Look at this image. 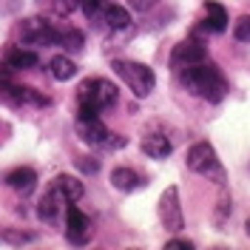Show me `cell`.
<instances>
[{
	"instance_id": "obj_9",
	"label": "cell",
	"mask_w": 250,
	"mask_h": 250,
	"mask_svg": "<svg viewBox=\"0 0 250 250\" xmlns=\"http://www.w3.org/2000/svg\"><path fill=\"white\" fill-rule=\"evenodd\" d=\"M202 60H208V48L193 37L176 43L171 51V68H185V65H193V62H202Z\"/></svg>"
},
{
	"instance_id": "obj_3",
	"label": "cell",
	"mask_w": 250,
	"mask_h": 250,
	"mask_svg": "<svg viewBox=\"0 0 250 250\" xmlns=\"http://www.w3.org/2000/svg\"><path fill=\"white\" fill-rule=\"evenodd\" d=\"M117 100H120L117 85L108 83V80H103V77L85 80V83L77 88V103L80 105H91V108H97V111L117 105Z\"/></svg>"
},
{
	"instance_id": "obj_15",
	"label": "cell",
	"mask_w": 250,
	"mask_h": 250,
	"mask_svg": "<svg viewBox=\"0 0 250 250\" xmlns=\"http://www.w3.org/2000/svg\"><path fill=\"white\" fill-rule=\"evenodd\" d=\"M100 20H103L108 29L123 31V29H128V26H131V12H128V9H123V6H117V3H108Z\"/></svg>"
},
{
	"instance_id": "obj_22",
	"label": "cell",
	"mask_w": 250,
	"mask_h": 250,
	"mask_svg": "<svg viewBox=\"0 0 250 250\" xmlns=\"http://www.w3.org/2000/svg\"><path fill=\"white\" fill-rule=\"evenodd\" d=\"M80 9V0H54V12L60 17H68L71 12H77Z\"/></svg>"
},
{
	"instance_id": "obj_1",
	"label": "cell",
	"mask_w": 250,
	"mask_h": 250,
	"mask_svg": "<svg viewBox=\"0 0 250 250\" xmlns=\"http://www.w3.org/2000/svg\"><path fill=\"white\" fill-rule=\"evenodd\" d=\"M179 80L193 97H202V100H210V103L225 100V94H228V83L222 77V71L208 60L179 68Z\"/></svg>"
},
{
	"instance_id": "obj_16",
	"label": "cell",
	"mask_w": 250,
	"mask_h": 250,
	"mask_svg": "<svg viewBox=\"0 0 250 250\" xmlns=\"http://www.w3.org/2000/svg\"><path fill=\"white\" fill-rule=\"evenodd\" d=\"M54 46H62V51H71V54H77L85 48V37H83V31L80 29H57V37H54Z\"/></svg>"
},
{
	"instance_id": "obj_28",
	"label": "cell",
	"mask_w": 250,
	"mask_h": 250,
	"mask_svg": "<svg viewBox=\"0 0 250 250\" xmlns=\"http://www.w3.org/2000/svg\"><path fill=\"white\" fill-rule=\"evenodd\" d=\"M245 233L250 236V219H248V222H245Z\"/></svg>"
},
{
	"instance_id": "obj_20",
	"label": "cell",
	"mask_w": 250,
	"mask_h": 250,
	"mask_svg": "<svg viewBox=\"0 0 250 250\" xmlns=\"http://www.w3.org/2000/svg\"><path fill=\"white\" fill-rule=\"evenodd\" d=\"M105 6H108V0H80V9L85 12L88 20H100L103 12H105Z\"/></svg>"
},
{
	"instance_id": "obj_17",
	"label": "cell",
	"mask_w": 250,
	"mask_h": 250,
	"mask_svg": "<svg viewBox=\"0 0 250 250\" xmlns=\"http://www.w3.org/2000/svg\"><path fill=\"white\" fill-rule=\"evenodd\" d=\"M111 185L117 190H123V193H131V190H137L142 185V179H140V173L131 171V168H114L111 171Z\"/></svg>"
},
{
	"instance_id": "obj_6",
	"label": "cell",
	"mask_w": 250,
	"mask_h": 250,
	"mask_svg": "<svg viewBox=\"0 0 250 250\" xmlns=\"http://www.w3.org/2000/svg\"><path fill=\"white\" fill-rule=\"evenodd\" d=\"M159 219H162V228L171 230V233H179L185 228L182 205H179V188L176 185L162 190V196H159Z\"/></svg>"
},
{
	"instance_id": "obj_19",
	"label": "cell",
	"mask_w": 250,
	"mask_h": 250,
	"mask_svg": "<svg viewBox=\"0 0 250 250\" xmlns=\"http://www.w3.org/2000/svg\"><path fill=\"white\" fill-rule=\"evenodd\" d=\"M60 208H62V196L48 188V193L40 199V205H37V216L43 219V222H54L57 213H60Z\"/></svg>"
},
{
	"instance_id": "obj_7",
	"label": "cell",
	"mask_w": 250,
	"mask_h": 250,
	"mask_svg": "<svg viewBox=\"0 0 250 250\" xmlns=\"http://www.w3.org/2000/svg\"><path fill=\"white\" fill-rule=\"evenodd\" d=\"M77 134L85 145H94V148H123L125 145L123 137L111 140L114 134H108V128L100 123V117L97 120H77Z\"/></svg>"
},
{
	"instance_id": "obj_23",
	"label": "cell",
	"mask_w": 250,
	"mask_h": 250,
	"mask_svg": "<svg viewBox=\"0 0 250 250\" xmlns=\"http://www.w3.org/2000/svg\"><path fill=\"white\" fill-rule=\"evenodd\" d=\"M77 168L83 173H97V171H100V162H97L94 156H80V159H77Z\"/></svg>"
},
{
	"instance_id": "obj_5",
	"label": "cell",
	"mask_w": 250,
	"mask_h": 250,
	"mask_svg": "<svg viewBox=\"0 0 250 250\" xmlns=\"http://www.w3.org/2000/svg\"><path fill=\"white\" fill-rule=\"evenodd\" d=\"M54 37H57V29L43 20V17H29L20 23L17 29V40L20 43H29V46H54Z\"/></svg>"
},
{
	"instance_id": "obj_26",
	"label": "cell",
	"mask_w": 250,
	"mask_h": 250,
	"mask_svg": "<svg viewBox=\"0 0 250 250\" xmlns=\"http://www.w3.org/2000/svg\"><path fill=\"white\" fill-rule=\"evenodd\" d=\"M3 239H6V242H12V245H23V242H31L34 236H20V233H12V230H6V233H3Z\"/></svg>"
},
{
	"instance_id": "obj_21",
	"label": "cell",
	"mask_w": 250,
	"mask_h": 250,
	"mask_svg": "<svg viewBox=\"0 0 250 250\" xmlns=\"http://www.w3.org/2000/svg\"><path fill=\"white\" fill-rule=\"evenodd\" d=\"M233 37L239 43H250V15H242L233 23Z\"/></svg>"
},
{
	"instance_id": "obj_13",
	"label": "cell",
	"mask_w": 250,
	"mask_h": 250,
	"mask_svg": "<svg viewBox=\"0 0 250 250\" xmlns=\"http://www.w3.org/2000/svg\"><path fill=\"white\" fill-rule=\"evenodd\" d=\"M205 29L213 31V34H222L228 29V12L222 3H213V0L205 3Z\"/></svg>"
},
{
	"instance_id": "obj_25",
	"label": "cell",
	"mask_w": 250,
	"mask_h": 250,
	"mask_svg": "<svg viewBox=\"0 0 250 250\" xmlns=\"http://www.w3.org/2000/svg\"><path fill=\"white\" fill-rule=\"evenodd\" d=\"M128 3H131L134 12H151L156 6V0H128Z\"/></svg>"
},
{
	"instance_id": "obj_27",
	"label": "cell",
	"mask_w": 250,
	"mask_h": 250,
	"mask_svg": "<svg viewBox=\"0 0 250 250\" xmlns=\"http://www.w3.org/2000/svg\"><path fill=\"white\" fill-rule=\"evenodd\" d=\"M168 250H193V242H182V239H171L168 245H165Z\"/></svg>"
},
{
	"instance_id": "obj_24",
	"label": "cell",
	"mask_w": 250,
	"mask_h": 250,
	"mask_svg": "<svg viewBox=\"0 0 250 250\" xmlns=\"http://www.w3.org/2000/svg\"><path fill=\"white\" fill-rule=\"evenodd\" d=\"M228 213H230V196H222V199H219V208H216V225L219 228L225 225Z\"/></svg>"
},
{
	"instance_id": "obj_8",
	"label": "cell",
	"mask_w": 250,
	"mask_h": 250,
	"mask_svg": "<svg viewBox=\"0 0 250 250\" xmlns=\"http://www.w3.org/2000/svg\"><path fill=\"white\" fill-rule=\"evenodd\" d=\"M65 236L71 245H88V239H91V219L77 205H68V210H65Z\"/></svg>"
},
{
	"instance_id": "obj_12",
	"label": "cell",
	"mask_w": 250,
	"mask_h": 250,
	"mask_svg": "<svg viewBox=\"0 0 250 250\" xmlns=\"http://www.w3.org/2000/svg\"><path fill=\"white\" fill-rule=\"evenodd\" d=\"M140 148H142V154L151 156V159H165V156H171V151H173L171 140L162 137V134H148V137H142Z\"/></svg>"
},
{
	"instance_id": "obj_10",
	"label": "cell",
	"mask_w": 250,
	"mask_h": 250,
	"mask_svg": "<svg viewBox=\"0 0 250 250\" xmlns=\"http://www.w3.org/2000/svg\"><path fill=\"white\" fill-rule=\"evenodd\" d=\"M40 65V54L37 51H29V48H9L6 51V62H3V68H9V71H34Z\"/></svg>"
},
{
	"instance_id": "obj_2",
	"label": "cell",
	"mask_w": 250,
	"mask_h": 250,
	"mask_svg": "<svg viewBox=\"0 0 250 250\" xmlns=\"http://www.w3.org/2000/svg\"><path fill=\"white\" fill-rule=\"evenodd\" d=\"M114 71H117V77L123 80L131 91H134V97H140V100H145L148 94L154 91V85H156L154 71H151L148 65H142V62L114 60Z\"/></svg>"
},
{
	"instance_id": "obj_4",
	"label": "cell",
	"mask_w": 250,
	"mask_h": 250,
	"mask_svg": "<svg viewBox=\"0 0 250 250\" xmlns=\"http://www.w3.org/2000/svg\"><path fill=\"white\" fill-rule=\"evenodd\" d=\"M188 168L193 173H205V176H216V182L222 185L225 182V173L219 168L216 151L210 142H193L190 151H188Z\"/></svg>"
},
{
	"instance_id": "obj_18",
	"label": "cell",
	"mask_w": 250,
	"mask_h": 250,
	"mask_svg": "<svg viewBox=\"0 0 250 250\" xmlns=\"http://www.w3.org/2000/svg\"><path fill=\"white\" fill-rule=\"evenodd\" d=\"M48 68H51V77L57 80V83H65V80H71L74 74H77V65H74V60H71L68 54H57V57H51Z\"/></svg>"
},
{
	"instance_id": "obj_11",
	"label": "cell",
	"mask_w": 250,
	"mask_h": 250,
	"mask_svg": "<svg viewBox=\"0 0 250 250\" xmlns=\"http://www.w3.org/2000/svg\"><path fill=\"white\" fill-rule=\"evenodd\" d=\"M51 190L54 193H60L62 202H77L83 199V182H80L77 176H68V173H60V176H54V182H51Z\"/></svg>"
},
{
	"instance_id": "obj_14",
	"label": "cell",
	"mask_w": 250,
	"mask_h": 250,
	"mask_svg": "<svg viewBox=\"0 0 250 250\" xmlns=\"http://www.w3.org/2000/svg\"><path fill=\"white\" fill-rule=\"evenodd\" d=\"M6 185L17 190V193H31L34 185H37V173L31 171V168H15V171L6 176Z\"/></svg>"
}]
</instances>
